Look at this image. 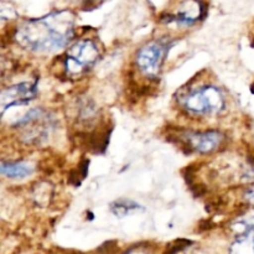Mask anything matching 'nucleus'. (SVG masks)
Instances as JSON below:
<instances>
[{
	"instance_id": "10",
	"label": "nucleus",
	"mask_w": 254,
	"mask_h": 254,
	"mask_svg": "<svg viewBox=\"0 0 254 254\" xmlns=\"http://www.w3.org/2000/svg\"><path fill=\"white\" fill-rule=\"evenodd\" d=\"M139 210H141V206L136 203L135 201L128 200V198H121V200L112 202L111 205L112 213L119 218L127 217L128 215H131Z\"/></svg>"
},
{
	"instance_id": "15",
	"label": "nucleus",
	"mask_w": 254,
	"mask_h": 254,
	"mask_svg": "<svg viewBox=\"0 0 254 254\" xmlns=\"http://www.w3.org/2000/svg\"><path fill=\"white\" fill-rule=\"evenodd\" d=\"M251 240H252V245H253V248H254V235L251 236Z\"/></svg>"
},
{
	"instance_id": "6",
	"label": "nucleus",
	"mask_w": 254,
	"mask_h": 254,
	"mask_svg": "<svg viewBox=\"0 0 254 254\" xmlns=\"http://www.w3.org/2000/svg\"><path fill=\"white\" fill-rule=\"evenodd\" d=\"M181 140L190 151L198 154H210L217 150L225 141V135L218 130L186 131Z\"/></svg>"
},
{
	"instance_id": "2",
	"label": "nucleus",
	"mask_w": 254,
	"mask_h": 254,
	"mask_svg": "<svg viewBox=\"0 0 254 254\" xmlns=\"http://www.w3.org/2000/svg\"><path fill=\"white\" fill-rule=\"evenodd\" d=\"M20 139L26 144H42L56 128V119L44 108L30 109L14 124Z\"/></svg>"
},
{
	"instance_id": "9",
	"label": "nucleus",
	"mask_w": 254,
	"mask_h": 254,
	"mask_svg": "<svg viewBox=\"0 0 254 254\" xmlns=\"http://www.w3.org/2000/svg\"><path fill=\"white\" fill-rule=\"evenodd\" d=\"M32 166L24 161H2L0 165L1 175L9 179H24L32 174Z\"/></svg>"
},
{
	"instance_id": "12",
	"label": "nucleus",
	"mask_w": 254,
	"mask_h": 254,
	"mask_svg": "<svg viewBox=\"0 0 254 254\" xmlns=\"http://www.w3.org/2000/svg\"><path fill=\"white\" fill-rule=\"evenodd\" d=\"M73 1L77 2V4L81 7H83V9L91 10L93 9V7L98 6L103 0H73Z\"/></svg>"
},
{
	"instance_id": "14",
	"label": "nucleus",
	"mask_w": 254,
	"mask_h": 254,
	"mask_svg": "<svg viewBox=\"0 0 254 254\" xmlns=\"http://www.w3.org/2000/svg\"><path fill=\"white\" fill-rule=\"evenodd\" d=\"M127 254H146V253H145V252H143V251L134 250V251H130V252H128Z\"/></svg>"
},
{
	"instance_id": "5",
	"label": "nucleus",
	"mask_w": 254,
	"mask_h": 254,
	"mask_svg": "<svg viewBox=\"0 0 254 254\" xmlns=\"http://www.w3.org/2000/svg\"><path fill=\"white\" fill-rule=\"evenodd\" d=\"M173 46L174 41L169 37L151 40L141 46L135 56V64L139 71L148 78H156Z\"/></svg>"
},
{
	"instance_id": "3",
	"label": "nucleus",
	"mask_w": 254,
	"mask_h": 254,
	"mask_svg": "<svg viewBox=\"0 0 254 254\" xmlns=\"http://www.w3.org/2000/svg\"><path fill=\"white\" fill-rule=\"evenodd\" d=\"M183 108L193 116H212L223 111L225 97L215 86H202L192 89L180 99Z\"/></svg>"
},
{
	"instance_id": "11",
	"label": "nucleus",
	"mask_w": 254,
	"mask_h": 254,
	"mask_svg": "<svg viewBox=\"0 0 254 254\" xmlns=\"http://www.w3.org/2000/svg\"><path fill=\"white\" fill-rule=\"evenodd\" d=\"M230 254H254L251 235L240 236L231 246Z\"/></svg>"
},
{
	"instance_id": "4",
	"label": "nucleus",
	"mask_w": 254,
	"mask_h": 254,
	"mask_svg": "<svg viewBox=\"0 0 254 254\" xmlns=\"http://www.w3.org/2000/svg\"><path fill=\"white\" fill-rule=\"evenodd\" d=\"M99 47L93 40L83 39L74 42L64 56V71L68 77H81L99 60Z\"/></svg>"
},
{
	"instance_id": "7",
	"label": "nucleus",
	"mask_w": 254,
	"mask_h": 254,
	"mask_svg": "<svg viewBox=\"0 0 254 254\" xmlns=\"http://www.w3.org/2000/svg\"><path fill=\"white\" fill-rule=\"evenodd\" d=\"M37 94V83L32 82H21L14 86H10L1 92L0 97V106H1V113L6 109L12 107L24 106L29 103L36 97Z\"/></svg>"
},
{
	"instance_id": "1",
	"label": "nucleus",
	"mask_w": 254,
	"mask_h": 254,
	"mask_svg": "<svg viewBox=\"0 0 254 254\" xmlns=\"http://www.w3.org/2000/svg\"><path fill=\"white\" fill-rule=\"evenodd\" d=\"M73 35V12L61 10L20 24L15 31V41L22 49L31 52L49 54L66 47Z\"/></svg>"
},
{
	"instance_id": "8",
	"label": "nucleus",
	"mask_w": 254,
	"mask_h": 254,
	"mask_svg": "<svg viewBox=\"0 0 254 254\" xmlns=\"http://www.w3.org/2000/svg\"><path fill=\"white\" fill-rule=\"evenodd\" d=\"M206 15V6L200 0H188L184 2L175 14L169 15V22H178L180 25H193Z\"/></svg>"
},
{
	"instance_id": "13",
	"label": "nucleus",
	"mask_w": 254,
	"mask_h": 254,
	"mask_svg": "<svg viewBox=\"0 0 254 254\" xmlns=\"http://www.w3.org/2000/svg\"><path fill=\"white\" fill-rule=\"evenodd\" d=\"M245 197H246V200L248 201V203H250V205H252L254 207V186H252V188H250L247 191H246Z\"/></svg>"
}]
</instances>
